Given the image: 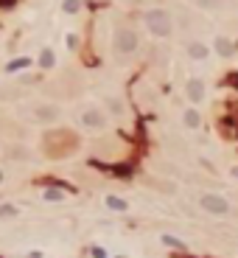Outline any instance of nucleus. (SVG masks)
I'll return each mask as SVG.
<instances>
[{
	"mask_svg": "<svg viewBox=\"0 0 238 258\" xmlns=\"http://www.w3.org/2000/svg\"><path fill=\"white\" fill-rule=\"evenodd\" d=\"M143 20H146V28L152 31V37H160V40H165V37H171V31H174L171 14H168L165 9H149Z\"/></svg>",
	"mask_w": 238,
	"mask_h": 258,
	"instance_id": "f257e3e1",
	"label": "nucleus"
},
{
	"mask_svg": "<svg viewBox=\"0 0 238 258\" xmlns=\"http://www.w3.org/2000/svg\"><path fill=\"white\" fill-rule=\"evenodd\" d=\"M137 34L132 31V28H118L115 31V37H112V45H115V51L118 53H132L137 51Z\"/></svg>",
	"mask_w": 238,
	"mask_h": 258,
	"instance_id": "f03ea898",
	"label": "nucleus"
},
{
	"mask_svg": "<svg viewBox=\"0 0 238 258\" xmlns=\"http://www.w3.org/2000/svg\"><path fill=\"white\" fill-rule=\"evenodd\" d=\"M199 205H202L207 214H213V216L230 214V202L224 197H219V194H202V197H199Z\"/></svg>",
	"mask_w": 238,
	"mask_h": 258,
	"instance_id": "7ed1b4c3",
	"label": "nucleus"
},
{
	"mask_svg": "<svg viewBox=\"0 0 238 258\" xmlns=\"http://www.w3.org/2000/svg\"><path fill=\"white\" fill-rule=\"evenodd\" d=\"M81 127H87V129H104V127H107V115H104L101 110L90 107V110L81 112Z\"/></svg>",
	"mask_w": 238,
	"mask_h": 258,
	"instance_id": "20e7f679",
	"label": "nucleus"
},
{
	"mask_svg": "<svg viewBox=\"0 0 238 258\" xmlns=\"http://www.w3.org/2000/svg\"><path fill=\"white\" fill-rule=\"evenodd\" d=\"M185 93H188V98L194 104H199V101H204V93H207V87H204V82L202 79H191L185 85Z\"/></svg>",
	"mask_w": 238,
	"mask_h": 258,
	"instance_id": "39448f33",
	"label": "nucleus"
},
{
	"mask_svg": "<svg viewBox=\"0 0 238 258\" xmlns=\"http://www.w3.org/2000/svg\"><path fill=\"white\" fill-rule=\"evenodd\" d=\"M188 56L194 62H204L207 56H210V48L204 43H199V40H194V43H188Z\"/></svg>",
	"mask_w": 238,
	"mask_h": 258,
	"instance_id": "423d86ee",
	"label": "nucleus"
},
{
	"mask_svg": "<svg viewBox=\"0 0 238 258\" xmlns=\"http://www.w3.org/2000/svg\"><path fill=\"white\" fill-rule=\"evenodd\" d=\"M216 51H219L221 59H227V56L236 53V45H233V40H227V37H216Z\"/></svg>",
	"mask_w": 238,
	"mask_h": 258,
	"instance_id": "0eeeda50",
	"label": "nucleus"
},
{
	"mask_svg": "<svg viewBox=\"0 0 238 258\" xmlns=\"http://www.w3.org/2000/svg\"><path fill=\"white\" fill-rule=\"evenodd\" d=\"M182 124H185L188 129H199V124H202V115H199L194 107H188V110L182 112Z\"/></svg>",
	"mask_w": 238,
	"mask_h": 258,
	"instance_id": "6e6552de",
	"label": "nucleus"
},
{
	"mask_svg": "<svg viewBox=\"0 0 238 258\" xmlns=\"http://www.w3.org/2000/svg\"><path fill=\"white\" fill-rule=\"evenodd\" d=\"M34 115L40 121H56V118H59V110H56V107H37Z\"/></svg>",
	"mask_w": 238,
	"mask_h": 258,
	"instance_id": "1a4fd4ad",
	"label": "nucleus"
},
{
	"mask_svg": "<svg viewBox=\"0 0 238 258\" xmlns=\"http://www.w3.org/2000/svg\"><path fill=\"white\" fill-rule=\"evenodd\" d=\"M160 241H162V244H165V247H174V250H185V241H182V239H177V236H168V233H165V236H160Z\"/></svg>",
	"mask_w": 238,
	"mask_h": 258,
	"instance_id": "9d476101",
	"label": "nucleus"
},
{
	"mask_svg": "<svg viewBox=\"0 0 238 258\" xmlns=\"http://www.w3.org/2000/svg\"><path fill=\"white\" fill-rule=\"evenodd\" d=\"M107 208H112V211H126V199H120V197H107Z\"/></svg>",
	"mask_w": 238,
	"mask_h": 258,
	"instance_id": "9b49d317",
	"label": "nucleus"
},
{
	"mask_svg": "<svg viewBox=\"0 0 238 258\" xmlns=\"http://www.w3.org/2000/svg\"><path fill=\"white\" fill-rule=\"evenodd\" d=\"M42 197L48 199V202H59V199H65V191H59V188H48Z\"/></svg>",
	"mask_w": 238,
	"mask_h": 258,
	"instance_id": "f8f14e48",
	"label": "nucleus"
},
{
	"mask_svg": "<svg viewBox=\"0 0 238 258\" xmlns=\"http://www.w3.org/2000/svg\"><path fill=\"white\" fill-rule=\"evenodd\" d=\"M11 216H17V208H14V205H3V208H0V219H11Z\"/></svg>",
	"mask_w": 238,
	"mask_h": 258,
	"instance_id": "ddd939ff",
	"label": "nucleus"
},
{
	"mask_svg": "<svg viewBox=\"0 0 238 258\" xmlns=\"http://www.w3.org/2000/svg\"><path fill=\"white\" fill-rule=\"evenodd\" d=\"M40 65H42V68H53V53H51V51H42V56H40Z\"/></svg>",
	"mask_w": 238,
	"mask_h": 258,
	"instance_id": "4468645a",
	"label": "nucleus"
},
{
	"mask_svg": "<svg viewBox=\"0 0 238 258\" xmlns=\"http://www.w3.org/2000/svg\"><path fill=\"white\" fill-rule=\"evenodd\" d=\"M196 3H199L202 9H219L221 6V0H196Z\"/></svg>",
	"mask_w": 238,
	"mask_h": 258,
	"instance_id": "2eb2a0df",
	"label": "nucleus"
},
{
	"mask_svg": "<svg viewBox=\"0 0 238 258\" xmlns=\"http://www.w3.org/2000/svg\"><path fill=\"white\" fill-rule=\"evenodd\" d=\"M26 65H31V59H17L9 65V70H20V68H26Z\"/></svg>",
	"mask_w": 238,
	"mask_h": 258,
	"instance_id": "dca6fc26",
	"label": "nucleus"
},
{
	"mask_svg": "<svg viewBox=\"0 0 238 258\" xmlns=\"http://www.w3.org/2000/svg\"><path fill=\"white\" fill-rule=\"evenodd\" d=\"M79 9V0H65V11H76Z\"/></svg>",
	"mask_w": 238,
	"mask_h": 258,
	"instance_id": "f3484780",
	"label": "nucleus"
},
{
	"mask_svg": "<svg viewBox=\"0 0 238 258\" xmlns=\"http://www.w3.org/2000/svg\"><path fill=\"white\" fill-rule=\"evenodd\" d=\"M93 258H107V253L101 247H93Z\"/></svg>",
	"mask_w": 238,
	"mask_h": 258,
	"instance_id": "a211bd4d",
	"label": "nucleus"
},
{
	"mask_svg": "<svg viewBox=\"0 0 238 258\" xmlns=\"http://www.w3.org/2000/svg\"><path fill=\"white\" fill-rule=\"evenodd\" d=\"M233 177H238V166H236V169H233Z\"/></svg>",
	"mask_w": 238,
	"mask_h": 258,
	"instance_id": "6ab92c4d",
	"label": "nucleus"
},
{
	"mask_svg": "<svg viewBox=\"0 0 238 258\" xmlns=\"http://www.w3.org/2000/svg\"><path fill=\"white\" fill-rule=\"evenodd\" d=\"M126 3H140V0H126Z\"/></svg>",
	"mask_w": 238,
	"mask_h": 258,
	"instance_id": "aec40b11",
	"label": "nucleus"
},
{
	"mask_svg": "<svg viewBox=\"0 0 238 258\" xmlns=\"http://www.w3.org/2000/svg\"><path fill=\"white\" fill-rule=\"evenodd\" d=\"M0 182H3V172H0Z\"/></svg>",
	"mask_w": 238,
	"mask_h": 258,
	"instance_id": "412c9836",
	"label": "nucleus"
}]
</instances>
